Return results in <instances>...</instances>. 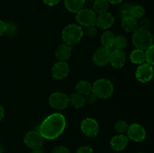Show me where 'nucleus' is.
<instances>
[{
	"label": "nucleus",
	"instance_id": "1",
	"mask_svg": "<svg viewBox=\"0 0 154 153\" xmlns=\"http://www.w3.org/2000/svg\"><path fill=\"white\" fill-rule=\"evenodd\" d=\"M66 120L61 113H53L43 120L38 128L44 139L54 140L59 137L64 131Z\"/></svg>",
	"mask_w": 154,
	"mask_h": 153
},
{
	"label": "nucleus",
	"instance_id": "2",
	"mask_svg": "<svg viewBox=\"0 0 154 153\" xmlns=\"http://www.w3.org/2000/svg\"><path fill=\"white\" fill-rule=\"evenodd\" d=\"M132 43L136 49L147 50L153 44V37L149 30L138 28L132 34Z\"/></svg>",
	"mask_w": 154,
	"mask_h": 153
},
{
	"label": "nucleus",
	"instance_id": "3",
	"mask_svg": "<svg viewBox=\"0 0 154 153\" xmlns=\"http://www.w3.org/2000/svg\"><path fill=\"white\" fill-rule=\"evenodd\" d=\"M83 30L79 25L69 24L64 28L62 32V38L65 44L68 45L75 44L81 40L83 37Z\"/></svg>",
	"mask_w": 154,
	"mask_h": 153
},
{
	"label": "nucleus",
	"instance_id": "4",
	"mask_svg": "<svg viewBox=\"0 0 154 153\" xmlns=\"http://www.w3.org/2000/svg\"><path fill=\"white\" fill-rule=\"evenodd\" d=\"M92 92L98 98L106 99L111 97L114 92L112 82L107 79H99L92 85Z\"/></svg>",
	"mask_w": 154,
	"mask_h": 153
},
{
	"label": "nucleus",
	"instance_id": "5",
	"mask_svg": "<svg viewBox=\"0 0 154 153\" xmlns=\"http://www.w3.org/2000/svg\"><path fill=\"white\" fill-rule=\"evenodd\" d=\"M76 14V20L79 25L85 27L96 25L97 15L92 9L82 8Z\"/></svg>",
	"mask_w": 154,
	"mask_h": 153
},
{
	"label": "nucleus",
	"instance_id": "6",
	"mask_svg": "<svg viewBox=\"0 0 154 153\" xmlns=\"http://www.w3.org/2000/svg\"><path fill=\"white\" fill-rule=\"evenodd\" d=\"M23 142L32 150L38 149L42 148L44 144V138L38 130H29L24 136Z\"/></svg>",
	"mask_w": 154,
	"mask_h": 153
},
{
	"label": "nucleus",
	"instance_id": "7",
	"mask_svg": "<svg viewBox=\"0 0 154 153\" xmlns=\"http://www.w3.org/2000/svg\"><path fill=\"white\" fill-rule=\"evenodd\" d=\"M154 70L153 66L147 62L140 64L135 71V76L139 82L146 83L153 79Z\"/></svg>",
	"mask_w": 154,
	"mask_h": 153
},
{
	"label": "nucleus",
	"instance_id": "8",
	"mask_svg": "<svg viewBox=\"0 0 154 153\" xmlns=\"http://www.w3.org/2000/svg\"><path fill=\"white\" fill-rule=\"evenodd\" d=\"M50 105L56 110H64L69 106V98L66 94L63 92H54L51 94L49 98Z\"/></svg>",
	"mask_w": 154,
	"mask_h": 153
},
{
	"label": "nucleus",
	"instance_id": "9",
	"mask_svg": "<svg viewBox=\"0 0 154 153\" xmlns=\"http://www.w3.org/2000/svg\"><path fill=\"white\" fill-rule=\"evenodd\" d=\"M111 53V50L109 48L104 47V46L99 47L93 54V62L95 63V64L100 67L106 65L110 62Z\"/></svg>",
	"mask_w": 154,
	"mask_h": 153
},
{
	"label": "nucleus",
	"instance_id": "10",
	"mask_svg": "<svg viewBox=\"0 0 154 153\" xmlns=\"http://www.w3.org/2000/svg\"><path fill=\"white\" fill-rule=\"evenodd\" d=\"M127 135L132 140L135 142H141L146 137V130L143 126H141L138 123L129 125L127 130Z\"/></svg>",
	"mask_w": 154,
	"mask_h": 153
},
{
	"label": "nucleus",
	"instance_id": "11",
	"mask_svg": "<svg viewBox=\"0 0 154 153\" xmlns=\"http://www.w3.org/2000/svg\"><path fill=\"white\" fill-rule=\"evenodd\" d=\"M81 129L83 133L88 136H95L99 130V124L93 118H87L81 123Z\"/></svg>",
	"mask_w": 154,
	"mask_h": 153
},
{
	"label": "nucleus",
	"instance_id": "12",
	"mask_svg": "<svg viewBox=\"0 0 154 153\" xmlns=\"http://www.w3.org/2000/svg\"><path fill=\"white\" fill-rule=\"evenodd\" d=\"M69 74V65L66 61H59L52 68L53 77L57 80L66 78Z\"/></svg>",
	"mask_w": 154,
	"mask_h": 153
},
{
	"label": "nucleus",
	"instance_id": "13",
	"mask_svg": "<svg viewBox=\"0 0 154 153\" xmlns=\"http://www.w3.org/2000/svg\"><path fill=\"white\" fill-rule=\"evenodd\" d=\"M126 62V55L121 50L114 49L111 51L110 57V63L116 68H121Z\"/></svg>",
	"mask_w": 154,
	"mask_h": 153
},
{
	"label": "nucleus",
	"instance_id": "14",
	"mask_svg": "<svg viewBox=\"0 0 154 153\" xmlns=\"http://www.w3.org/2000/svg\"><path fill=\"white\" fill-rule=\"evenodd\" d=\"M114 22V17L112 14L106 12L97 16L96 25L101 29H108Z\"/></svg>",
	"mask_w": 154,
	"mask_h": 153
},
{
	"label": "nucleus",
	"instance_id": "15",
	"mask_svg": "<svg viewBox=\"0 0 154 153\" xmlns=\"http://www.w3.org/2000/svg\"><path fill=\"white\" fill-rule=\"evenodd\" d=\"M129 142V139L126 136L123 134L116 135L111 139L110 142L111 148L114 151H122L128 145Z\"/></svg>",
	"mask_w": 154,
	"mask_h": 153
},
{
	"label": "nucleus",
	"instance_id": "16",
	"mask_svg": "<svg viewBox=\"0 0 154 153\" xmlns=\"http://www.w3.org/2000/svg\"><path fill=\"white\" fill-rule=\"evenodd\" d=\"M55 54L59 61H66L70 58L72 54V47L70 45L66 44H62L56 50Z\"/></svg>",
	"mask_w": 154,
	"mask_h": 153
},
{
	"label": "nucleus",
	"instance_id": "17",
	"mask_svg": "<svg viewBox=\"0 0 154 153\" xmlns=\"http://www.w3.org/2000/svg\"><path fill=\"white\" fill-rule=\"evenodd\" d=\"M122 27L127 32H135L139 28V23L137 20L134 19L132 16L123 18L121 22Z\"/></svg>",
	"mask_w": 154,
	"mask_h": 153
},
{
	"label": "nucleus",
	"instance_id": "18",
	"mask_svg": "<svg viewBox=\"0 0 154 153\" xmlns=\"http://www.w3.org/2000/svg\"><path fill=\"white\" fill-rule=\"evenodd\" d=\"M86 0H64L66 8L72 13H78L84 8Z\"/></svg>",
	"mask_w": 154,
	"mask_h": 153
},
{
	"label": "nucleus",
	"instance_id": "19",
	"mask_svg": "<svg viewBox=\"0 0 154 153\" xmlns=\"http://www.w3.org/2000/svg\"><path fill=\"white\" fill-rule=\"evenodd\" d=\"M131 62L134 64H141L146 62V53L145 51L142 50L136 49L132 51L129 56Z\"/></svg>",
	"mask_w": 154,
	"mask_h": 153
},
{
	"label": "nucleus",
	"instance_id": "20",
	"mask_svg": "<svg viewBox=\"0 0 154 153\" xmlns=\"http://www.w3.org/2000/svg\"><path fill=\"white\" fill-rule=\"evenodd\" d=\"M69 98V104H72V106L75 108L79 109V108L84 107V105L86 104L85 97L84 95L78 93H73L71 94Z\"/></svg>",
	"mask_w": 154,
	"mask_h": 153
},
{
	"label": "nucleus",
	"instance_id": "21",
	"mask_svg": "<svg viewBox=\"0 0 154 153\" xmlns=\"http://www.w3.org/2000/svg\"><path fill=\"white\" fill-rule=\"evenodd\" d=\"M114 39H115V35L114 33L107 30L101 36V43L104 47L111 49L114 46Z\"/></svg>",
	"mask_w": 154,
	"mask_h": 153
},
{
	"label": "nucleus",
	"instance_id": "22",
	"mask_svg": "<svg viewBox=\"0 0 154 153\" xmlns=\"http://www.w3.org/2000/svg\"><path fill=\"white\" fill-rule=\"evenodd\" d=\"M93 9L96 14H102L108 12L109 8V3L107 0H95L93 2Z\"/></svg>",
	"mask_w": 154,
	"mask_h": 153
},
{
	"label": "nucleus",
	"instance_id": "23",
	"mask_svg": "<svg viewBox=\"0 0 154 153\" xmlns=\"http://www.w3.org/2000/svg\"><path fill=\"white\" fill-rule=\"evenodd\" d=\"M77 93L85 96L92 92V85L87 80H80L75 86Z\"/></svg>",
	"mask_w": 154,
	"mask_h": 153
},
{
	"label": "nucleus",
	"instance_id": "24",
	"mask_svg": "<svg viewBox=\"0 0 154 153\" xmlns=\"http://www.w3.org/2000/svg\"><path fill=\"white\" fill-rule=\"evenodd\" d=\"M144 14H145V9L143 6L140 4H135V5L132 4L130 10V16L134 19L138 20L142 17Z\"/></svg>",
	"mask_w": 154,
	"mask_h": 153
},
{
	"label": "nucleus",
	"instance_id": "25",
	"mask_svg": "<svg viewBox=\"0 0 154 153\" xmlns=\"http://www.w3.org/2000/svg\"><path fill=\"white\" fill-rule=\"evenodd\" d=\"M126 46H127V40L126 38L122 35L115 36L114 46H113L115 49L123 50V49L126 48Z\"/></svg>",
	"mask_w": 154,
	"mask_h": 153
},
{
	"label": "nucleus",
	"instance_id": "26",
	"mask_svg": "<svg viewBox=\"0 0 154 153\" xmlns=\"http://www.w3.org/2000/svg\"><path fill=\"white\" fill-rule=\"evenodd\" d=\"M128 128H129V124L126 121H123V120H119L114 124V129L118 133L122 134L127 131Z\"/></svg>",
	"mask_w": 154,
	"mask_h": 153
},
{
	"label": "nucleus",
	"instance_id": "27",
	"mask_svg": "<svg viewBox=\"0 0 154 153\" xmlns=\"http://www.w3.org/2000/svg\"><path fill=\"white\" fill-rule=\"evenodd\" d=\"M132 4H129V3H126V4H123L120 9V16L121 17V19L123 20V18L128 17V16H130V10L132 8Z\"/></svg>",
	"mask_w": 154,
	"mask_h": 153
},
{
	"label": "nucleus",
	"instance_id": "28",
	"mask_svg": "<svg viewBox=\"0 0 154 153\" xmlns=\"http://www.w3.org/2000/svg\"><path fill=\"white\" fill-rule=\"evenodd\" d=\"M146 53V62L150 65H154V44H152L147 50Z\"/></svg>",
	"mask_w": 154,
	"mask_h": 153
},
{
	"label": "nucleus",
	"instance_id": "29",
	"mask_svg": "<svg viewBox=\"0 0 154 153\" xmlns=\"http://www.w3.org/2000/svg\"><path fill=\"white\" fill-rule=\"evenodd\" d=\"M17 26L15 25V23H14L13 22H9L8 23H6V26H5V33L7 35L9 36H12L14 35L15 33L17 32Z\"/></svg>",
	"mask_w": 154,
	"mask_h": 153
},
{
	"label": "nucleus",
	"instance_id": "30",
	"mask_svg": "<svg viewBox=\"0 0 154 153\" xmlns=\"http://www.w3.org/2000/svg\"><path fill=\"white\" fill-rule=\"evenodd\" d=\"M85 97V100H86V104H94L95 103H96L98 100V97L93 92H91L90 93L87 94V95L84 96Z\"/></svg>",
	"mask_w": 154,
	"mask_h": 153
},
{
	"label": "nucleus",
	"instance_id": "31",
	"mask_svg": "<svg viewBox=\"0 0 154 153\" xmlns=\"http://www.w3.org/2000/svg\"><path fill=\"white\" fill-rule=\"evenodd\" d=\"M151 26V22L148 19H144L141 21L139 24V28L141 29L149 30V28Z\"/></svg>",
	"mask_w": 154,
	"mask_h": 153
},
{
	"label": "nucleus",
	"instance_id": "32",
	"mask_svg": "<svg viewBox=\"0 0 154 153\" xmlns=\"http://www.w3.org/2000/svg\"><path fill=\"white\" fill-rule=\"evenodd\" d=\"M51 153H70L69 148L63 146H58L54 147Z\"/></svg>",
	"mask_w": 154,
	"mask_h": 153
},
{
	"label": "nucleus",
	"instance_id": "33",
	"mask_svg": "<svg viewBox=\"0 0 154 153\" xmlns=\"http://www.w3.org/2000/svg\"><path fill=\"white\" fill-rule=\"evenodd\" d=\"M87 34L90 38H93L97 34V29L95 27V26H89L87 27Z\"/></svg>",
	"mask_w": 154,
	"mask_h": 153
},
{
	"label": "nucleus",
	"instance_id": "34",
	"mask_svg": "<svg viewBox=\"0 0 154 153\" xmlns=\"http://www.w3.org/2000/svg\"><path fill=\"white\" fill-rule=\"evenodd\" d=\"M76 153H93V150L89 146H83L77 150Z\"/></svg>",
	"mask_w": 154,
	"mask_h": 153
},
{
	"label": "nucleus",
	"instance_id": "35",
	"mask_svg": "<svg viewBox=\"0 0 154 153\" xmlns=\"http://www.w3.org/2000/svg\"><path fill=\"white\" fill-rule=\"evenodd\" d=\"M60 2V0H43V2L48 6L57 5Z\"/></svg>",
	"mask_w": 154,
	"mask_h": 153
},
{
	"label": "nucleus",
	"instance_id": "36",
	"mask_svg": "<svg viewBox=\"0 0 154 153\" xmlns=\"http://www.w3.org/2000/svg\"><path fill=\"white\" fill-rule=\"evenodd\" d=\"M5 26L6 23H5L2 20H0V37H1L3 34H5Z\"/></svg>",
	"mask_w": 154,
	"mask_h": 153
},
{
	"label": "nucleus",
	"instance_id": "37",
	"mask_svg": "<svg viewBox=\"0 0 154 153\" xmlns=\"http://www.w3.org/2000/svg\"><path fill=\"white\" fill-rule=\"evenodd\" d=\"M109 4H120L121 3L123 0H107Z\"/></svg>",
	"mask_w": 154,
	"mask_h": 153
},
{
	"label": "nucleus",
	"instance_id": "38",
	"mask_svg": "<svg viewBox=\"0 0 154 153\" xmlns=\"http://www.w3.org/2000/svg\"><path fill=\"white\" fill-rule=\"evenodd\" d=\"M4 116H5V110H4V108L2 105H0V121L4 118Z\"/></svg>",
	"mask_w": 154,
	"mask_h": 153
},
{
	"label": "nucleus",
	"instance_id": "39",
	"mask_svg": "<svg viewBox=\"0 0 154 153\" xmlns=\"http://www.w3.org/2000/svg\"><path fill=\"white\" fill-rule=\"evenodd\" d=\"M31 153H45L42 148H38V149H33Z\"/></svg>",
	"mask_w": 154,
	"mask_h": 153
},
{
	"label": "nucleus",
	"instance_id": "40",
	"mask_svg": "<svg viewBox=\"0 0 154 153\" xmlns=\"http://www.w3.org/2000/svg\"><path fill=\"white\" fill-rule=\"evenodd\" d=\"M140 153H141V152H140Z\"/></svg>",
	"mask_w": 154,
	"mask_h": 153
}]
</instances>
